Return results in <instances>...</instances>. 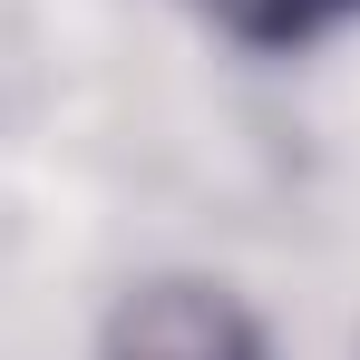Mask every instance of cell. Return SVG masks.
<instances>
[{
  "label": "cell",
  "mask_w": 360,
  "mask_h": 360,
  "mask_svg": "<svg viewBox=\"0 0 360 360\" xmlns=\"http://www.w3.org/2000/svg\"><path fill=\"white\" fill-rule=\"evenodd\" d=\"M108 360H263V331L224 283H146L117 302Z\"/></svg>",
  "instance_id": "1"
},
{
  "label": "cell",
  "mask_w": 360,
  "mask_h": 360,
  "mask_svg": "<svg viewBox=\"0 0 360 360\" xmlns=\"http://www.w3.org/2000/svg\"><path fill=\"white\" fill-rule=\"evenodd\" d=\"M360 0H205V20L214 30H234L243 49H302V39H321L331 20H351Z\"/></svg>",
  "instance_id": "2"
}]
</instances>
